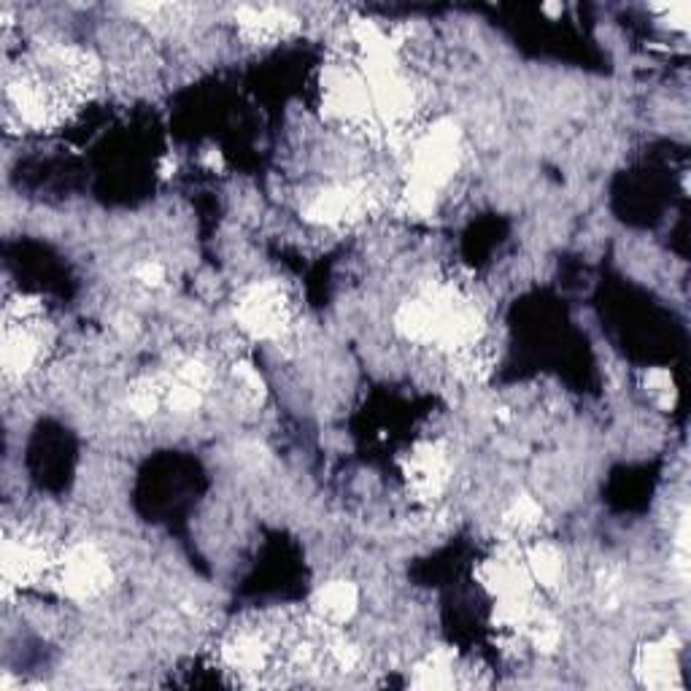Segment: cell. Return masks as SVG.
Listing matches in <instances>:
<instances>
[{
	"label": "cell",
	"mask_w": 691,
	"mask_h": 691,
	"mask_svg": "<svg viewBox=\"0 0 691 691\" xmlns=\"http://www.w3.org/2000/svg\"><path fill=\"white\" fill-rule=\"evenodd\" d=\"M235 324L254 341L276 343L292 330V303L281 281H254L235 300Z\"/></svg>",
	"instance_id": "6da1fadb"
},
{
	"label": "cell",
	"mask_w": 691,
	"mask_h": 691,
	"mask_svg": "<svg viewBox=\"0 0 691 691\" xmlns=\"http://www.w3.org/2000/svg\"><path fill=\"white\" fill-rule=\"evenodd\" d=\"M543 522V505L533 495H518L505 510V524L514 529H535Z\"/></svg>",
	"instance_id": "9c48e42d"
},
{
	"label": "cell",
	"mask_w": 691,
	"mask_h": 691,
	"mask_svg": "<svg viewBox=\"0 0 691 691\" xmlns=\"http://www.w3.org/2000/svg\"><path fill=\"white\" fill-rule=\"evenodd\" d=\"M133 279H136L140 286H146V290H159V286L165 284V279H168V271H165V265L159 260H144L133 267Z\"/></svg>",
	"instance_id": "8fae6325"
},
{
	"label": "cell",
	"mask_w": 691,
	"mask_h": 691,
	"mask_svg": "<svg viewBox=\"0 0 691 691\" xmlns=\"http://www.w3.org/2000/svg\"><path fill=\"white\" fill-rule=\"evenodd\" d=\"M203 400H206V392L201 389L189 387V383L173 379V383H165V406H168L171 413L176 416H192L201 411Z\"/></svg>",
	"instance_id": "ba28073f"
},
{
	"label": "cell",
	"mask_w": 691,
	"mask_h": 691,
	"mask_svg": "<svg viewBox=\"0 0 691 691\" xmlns=\"http://www.w3.org/2000/svg\"><path fill=\"white\" fill-rule=\"evenodd\" d=\"M645 389H649L651 398H654L662 408L673 406L675 402V381L668 368H651L649 373H645Z\"/></svg>",
	"instance_id": "30bf717a"
},
{
	"label": "cell",
	"mask_w": 691,
	"mask_h": 691,
	"mask_svg": "<svg viewBox=\"0 0 691 691\" xmlns=\"http://www.w3.org/2000/svg\"><path fill=\"white\" fill-rule=\"evenodd\" d=\"M635 673L649 689H670L678 683V649L670 638L651 640L638 651Z\"/></svg>",
	"instance_id": "5b68a950"
},
{
	"label": "cell",
	"mask_w": 691,
	"mask_h": 691,
	"mask_svg": "<svg viewBox=\"0 0 691 691\" xmlns=\"http://www.w3.org/2000/svg\"><path fill=\"white\" fill-rule=\"evenodd\" d=\"M357 611H360V586L346 578L322 584L311 600L313 619L324 626H332V630L349 624L357 616Z\"/></svg>",
	"instance_id": "277c9868"
},
{
	"label": "cell",
	"mask_w": 691,
	"mask_h": 691,
	"mask_svg": "<svg viewBox=\"0 0 691 691\" xmlns=\"http://www.w3.org/2000/svg\"><path fill=\"white\" fill-rule=\"evenodd\" d=\"M55 581L60 586L62 597L74 603H89L108 592L114 581V567L104 548L98 543H76L57 556Z\"/></svg>",
	"instance_id": "7a4b0ae2"
},
{
	"label": "cell",
	"mask_w": 691,
	"mask_h": 691,
	"mask_svg": "<svg viewBox=\"0 0 691 691\" xmlns=\"http://www.w3.org/2000/svg\"><path fill=\"white\" fill-rule=\"evenodd\" d=\"M457 683V656L451 649H435L413 664L411 687L416 689H449Z\"/></svg>",
	"instance_id": "52a82bcc"
},
{
	"label": "cell",
	"mask_w": 691,
	"mask_h": 691,
	"mask_svg": "<svg viewBox=\"0 0 691 691\" xmlns=\"http://www.w3.org/2000/svg\"><path fill=\"white\" fill-rule=\"evenodd\" d=\"M402 476H406L408 492L419 503L432 505L435 500H440L454 476L449 446L440 444V440H421V444H416L411 454H408L406 465H402Z\"/></svg>",
	"instance_id": "3957f363"
},
{
	"label": "cell",
	"mask_w": 691,
	"mask_h": 691,
	"mask_svg": "<svg viewBox=\"0 0 691 691\" xmlns=\"http://www.w3.org/2000/svg\"><path fill=\"white\" fill-rule=\"evenodd\" d=\"M524 565H527L529 578L537 588H546V592H556L565 584V554L554 546V543H535L533 548L524 552Z\"/></svg>",
	"instance_id": "8992f818"
},
{
	"label": "cell",
	"mask_w": 691,
	"mask_h": 691,
	"mask_svg": "<svg viewBox=\"0 0 691 691\" xmlns=\"http://www.w3.org/2000/svg\"><path fill=\"white\" fill-rule=\"evenodd\" d=\"M541 11H543V14H548V17H559L562 11H565V6H562V3H546Z\"/></svg>",
	"instance_id": "7c38bea8"
}]
</instances>
